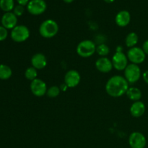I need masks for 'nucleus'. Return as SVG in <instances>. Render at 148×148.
Instances as JSON below:
<instances>
[{
  "mask_svg": "<svg viewBox=\"0 0 148 148\" xmlns=\"http://www.w3.org/2000/svg\"><path fill=\"white\" fill-rule=\"evenodd\" d=\"M129 88V82L125 77L120 75H115L107 81L106 91L110 96L119 98L127 93Z\"/></svg>",
  "mask_w": 148,
  "mask_h": 148,
  "instance_id": "nucleus-1",
  "label": "nucleus"
},
{
  "mask_svg": "<svg viewBox=\"0 0 148 148\" xmlns=\"http://www.w3.org/2000/svg\"><path fill=\"white\" fill-rule=\"evenodd\" d=\"M58 32H59V25L57 23L51 19L43 21L39 27L40 35L45 38H51L54 37Z\"/></svg>",
  "mask_w": 148,
  "mask_h": 148,
  "instance_id": "nucleus-2",
  "label": "nucleus"
},
{
  "mask_svg": "<svg viewBox=\"0 0 148 148\" xmlns=\"http://www.w3.org/2000/svg\"><path fill=\"white\" fill-rule=\"evenodd\" d=\"M95 43L90 40H84L79 43L77 46V53L80 57L88 58L96 52Z\"/></svg>",
  "mask_w": 148,
  "mask_h": 148,
  "instance_id": "nucleus-3",
  "label": "nucleus"
},
{
  "mask_svg": "<svg viewBox=\"0 0 148 148\" xmlns=\"http://www.w3.org/2000/svg\"><path fill=\"white\" fill-rule=\"evenodd\" d=\"M141 69L135 64H130L124 69V77L130 84H134L141 77Z\"/></svg>",
  "mask_w": 148,
  "mask_h": 148,
  "instance_id": "nucleus-4",
  "label": "nucleus"
},
{
  "mask_svg": "<svg viewBox=\"0 0 148 148\" xmlns=\"http://www.w3.org/2000/svg\"><path fill=\"white\" fill-rule=\"evenodd\" d=\"M30 37V30L25 25H17L12 30L11 38L17 43L25 41Z\"/></svg>",
  "mask_w": 148,
  "mask_h": 148,
  "instance_id": "nucleus-5",
  "label": "nucleus"
},
{
  "mask_svg": "<svg viewBox=\"0 0 148 148\" xmlns=\"http://www.w3.org/2000/svg\"><path fill=\"white\" fill-rule=\"evenodd\" d=\"M127 56L129 60L132 63L138 65L145 62L146 58V53H145L143 49L134 46V47L129 49Z\"/></svg>",
  "mask_w": 148,
  "mask_h": 148,
  "instance_id": "nucleus-6",
  "label": "nucleus"
},
{
  "mask_svg": "<svg viewBox=\"0 0 148 148\" xmlns=\"http://www.w3.org/2000/svg\"><path fill=\"white\" fill-rule=\"evenodd\" d=\"M47 5L44 0H31L27 5V11L33 15H39L44 12Z\"/></svg>",
  "mask_w": 148,
  "mask_h": 148,
  "instance_id": "nucleus-7",
  "label": "nucleus"
},
{
  "mask_svg": "<svg viewBox=\"0 0 148 148\" xmlns=\"http://www.w3.org/2000/svg\"><path fill=\"white\" fill-rule=\"evenodd\" d=\"M113 66L118 71H122L128 66V58L122 51H116L114 54L111 60Z\"/></svg>",
  "mask_w": 148,
  "mask_h": 148,
  "instance_id": "nucleus-8",
  "label": "nucleus"
},
{
  "mask_svg": "<svg viewBox=\"0 0 148 148\" xmlns=\"http://www.w3.org/2000/svg\"><path fill=\"white\" fill-rule=\"evenodd\" d=\"M147 143L144 134L139 132H134L129 137V144L131 148H145Z\"/></svg>",
  "mask_w": 148,
  "mask_h": 148,
  "instance_id": "nucleus-9",
  "label": "nucleus"
},
{
  "mask_svg": "<svg viewBox=\"0 0 148 148\" xmlns=\"http://www.w3.org/2000/svg\"><path fill=\"white\" fill-rule=\"evenodd\" d=\"M46 82L40 79H36L30 83V90L36 97H42L47 92Z\"/></svg>",
  "mask_w": 148,
  "mask_h": 148,
  "instance_id": "nucleus-10",
  "label": "nucleus"
},
{
  "mask_svg": "<svg viewBox=\"0 0 148 148\" xmlns=\"http://www.w3.org/2000/svg\"><path fill=\"white\" fill-rule=\"evenodd\" d=\"M81 77L79 72L75 69L69 70L64 76V84L68 88H73L80 82Z\"/></svg>",
  "mask_w": 148,
  "mask_h": 148,
  "instance_id": "nucleus-11",
  "label": "nucleus"
},
{
  "mask_svg": "<svg viewBox=\"0 0 148 148\" xmlns=\"http://www.w3.org/2000/svg\"><path fill=\"white\" fill-rule=\"evenodd\" d=\"M95 67L99 72L108 73L113 69L112 62L107 57H101L95 62Z\"/></svg>",
  "mask_w": 148,
  "mask_h": 148,
  "instance_id": "nucleus-12",
  "label": "nucleus"
},
{
  "mask_svg": "<svg viewBox=\"0 0 148 148\" xmlns=\"http://www.w3.org/2000/svg\"><path fill=\"white\" fill-rule=\"evenodd\" d=\"M17 16L12 12H6L1 18V24L6 29H12L17 26Z\"/></svg>",
  "mask_w": 148,
  "mask_h": 148,
  "instance_id": "nucleus-13",
  "label": "nucleus"
},
{
  "mask_svg": "<svg viewBox=\"0 0 148 148\" xmlns=\"http://www.w3.org/2000/svg\"><path fill=\"white\" fill-rule=\"evenodd\" d=\"M31 64L36 69H43L47 65V59L46 56L41 53H37L31 58Z\"/></svg>",
  "mask_w": 148,
  "mask_h": 148,
  "instance_id": "nucleus-14",
  "label": "nucleus"
},
{
  "mask_svg": "<svg viewBox=\"0 0 148 148\" xmlns=\"http://www.w3.org/2000/svg\"><path fill=\"white\" fill-rule=\"evenodd\" d=\"M130 20H131V15L127 10L120 11L115 17V22L117 25L122 27L128 25L130 23Z\"/></svg>",
  "mask_w": 148,
  "mask_h": 148,
  "instance_id": "nucleus-15",
  "label": "nucleus"
},
{
  "mask_svg": "<svg viewBox=\"0 0 148 148\" xmlns=\"http://www.w3.org/2000/svg\"><path fill=\"white\" fill-rule=\"evenodd\" d=\"M145 112V105L142 101H136L130 107V114L135 118L141 117Z\"/></svg>",
  "mask_w": 148,
  "mask_h": 148,
  "instance_id": "nucleus-16",
  "label": "nucleus"
},
{
  "mask_svg": "<svg viewBox=\"0 0 148 148\" xmlns=\"http://www.w3.org/2000/svg\"><path fill=\"white\" fill-rule=\"evenodd\" d=\"M127 95L131 101H139L142 98V92L139 88L135 87L129 88L128 90L127 91Z\"/></svg>",
  "mask_w": 148,
  "mask_h": 148,
  "instance_id": "nucleus-17",
  "label": "nucleus"
},
{
  "mask_svg": "<svg viewBox=\"0 0 148 148\" xmlns=\"http://www.w3.org/2000/svg\"><path fill=\"white\" fill-rule=\"evenodd\" d=\"M139 40V37L137 34L134 32H132L130 33L127 36L125 39V43L127 45V47L129 48H133L137 44Z\"/></svg>",
  "mask_w": 148,
  "mask_h": 148,
  "instance_id": "nucleus-18",
  "label": "nucleus"
},
{
  "mask_svg": "<svg viewBox=\"0 0 148 148\" xmlns=\"http://www.w3.org/2000/svg\"><path fill=\"white\" fill-rule=\"evenodd\" d=\"M12 69L10 66L4 64H0V79H7L12 76Z\"/></svg>",
  "mask_w": 148,
  "mask_h": 148,
  "instance_id": "nucleus-19",
  "label": "nucleus"
},
{
  "mask_svg": "<svg viewBox=\"0 0 148 148\" xmlns=\"http://www.w3.org/2000/svg\"><path fill=\"white\" fill-rule=\"evenodd\" d=\"M13 0H0V8L6 12H10L14 9Z\"/></svg>",
  "mask_w": 148,
  "mask_h": 148,
  "instance_id": "nucleus-20",
  "label": "nucleus"
},
{
  "mask_svg": "<svg viewBox=\"0 0 148 148\" xmlns=\"http://www.w3.org/2000/svg\"><path fill=\"white\" fill-rule=\"evenodd\" d=\"M38 76V72L37 69H35L33 66H30V67L27 68V69L25 72V77L27 79L30 80L32 82L34 79H37Z\"/></svg>",
  "mask_w": 148,
  "mask_h": 148,
  "instance_id": "nucleus-21",
  "label": "nucleus"
},
{
  "mask_svg": "<svg viewBox=\"0 0 148 148\" xmlns=\"http://www.w3.org/2000/svg\"><path fill=\"white\" fill-rule=\"evenodd\" d=\"M96 52L101 57H106L110 52L109 47L104 43L100 44L96 47Z\"/></svg>",
  "mask_w": 148,
  "mask_h": 148,
  "instance_id": "nucleus-22",
  "label": "nucleus"
},
{
  "mask_svg": "<svg viewBox=\"0 0 148 148\" xmlns=\"http://www.w3.org/2000/svg\"><path fill=\"white\" fill-rule=\"evenodd\" d=\"M61 92V89L59 87L56 86V85H53V86L50 87L49 89L47 90V92H46V95L48 97L51 98H53L57 97L59 95Z\"/></svg>",
  "mask_w": 148,
  "mask_h": 148,
  "instance_id": "nucleus-23",
  "label": "nucleus"
},
{
  "mask_svg": "<svg viewBox=\"0 0 148 148\" xmlns=\"http://www.w3.org/2000/svg\"><path fill=\"white\" fill-rule=\"evenodd\" d=\"M7 36H8L7 29H6L3 26H0V41L5 40L7 38Z\"/></svg>",
  "mask_w": 148,
  "mask_h": 148,
  "instance_id": "nucleus-24",
  "label": "nucleus"
},
{
  "mask_svg": "<svg viewBox=\"0 0 148 148\" xmlns=\"http://www.w3.org/2000/svg\"><path fill=\"white\" fill-rule=\"evenodd\" d=\"M24 7L22 5H20V4L14 7V14L16 16H21L24 13Z\"/></svg>",
  "mask_w": 148,
  "mask_h": 148,
  "instance_id": "nucleus-25",
  "label": "nucleus"
},
{
  "mask_svg": "<svg viewBox=\"0 0 148 148\" xmlns=\"http://www.w3.org/2000/svg\"><path fill=\"white\" fill-rule=\"evenodd\" d=\"M143 49L146 54L148 55V39L144 42L143 45Z\"/></svg>",
  "mask_w": 148,
  "mask_h": 148,
  "instance_id": "nucleus-26",
  "label": "nucleus"
},
{
  "mask_svg": "<svg viewBox=\"0 0 148 148\" xmlns=\"http://www.w3.org/2000/svg\"><path fill=\"white\" fill-rule=\"evenodd\" d=\"M17 1L20 5L23 6V7L25 5H27V4L29 3V0H17Z\"/></svg>",
  "mask_w": 148,
  "mask_h": 148,
  "instance_id": "nucleus-27",
  "label": "nucleus"
},
{
  "mask_svg": "<svg viewBox=\"0 0 148 148\" xmlns=\"http://www.w3.org/2000/svg\"><path fill=\"white\" fill-rule=\"evenodd\" d=\"M143 77L145 82L147 84H148V70L145 71V72L143 74Z\"/></svg>",
  "mask_w": 148,
  "mask_h": 148,
  "instance_id": "nucleus-28",
  "label": "nucleus"
},
{
  "mask_svg": "<svg viewBox=\"0 0 148 148\" xmlns=\"http://www.w3.org/2000/svg\"><path fill=\"white\" fill-rule=\"evenodd\" d=\"M103 1H105L106 3H112L114 2L115 0H103Z\"/></svg>",
  "mask_w": 148,
  "mask_h": 148,
  "instance_id": "nucleus-29",
  "label": "nucleus"
},
{
  "mask_svg": "<svg viewBox=\"0 0 148 148\" xmlns=\"http://www.w3.org/2000/svg\"><path fill=\"white\" fill-rule=\"evenodd\" d=\"M63 1L66 3H71V2H72L74 0H63Z\"/></svg>",
  "mask_w": 148,
  "mask_h": 148,
  "instance_id": "nucleus-30",
  "label": "nucleus"
}]
</instances>
